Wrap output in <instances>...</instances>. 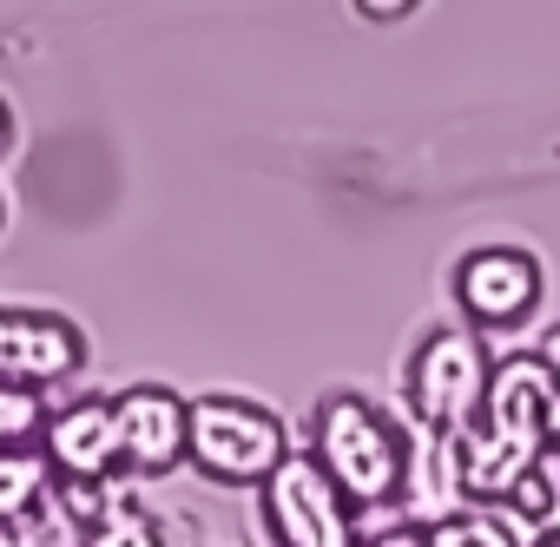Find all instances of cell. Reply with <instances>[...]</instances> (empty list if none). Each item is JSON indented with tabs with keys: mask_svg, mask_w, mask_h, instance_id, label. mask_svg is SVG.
Wrapping results in <instances>:
<instances>
[{
	"mask_svg": "<svg viewBox=\"0 0 560 547\" xmlns=\"http://www.w3.org/2000/svg\"><path fill=\"white\" fill-rule=\"evenodd\" d=\"M553 389H560V376L547 370L540 350L494 363L481 422L462 435V468H468V494H475V501H508V494L521 488V475L553 449V442H547Z\"/></svg>",
	"mask_w": 560,
	"mask_h": 547,
	"instance_id": "obj_1",
	"label": "cell"
},
{
	"mask_svg": "<svg viewBox=\"0 0 560 547\" xmlns=\"http://www.w3.org/2000/svg\"><path fill=\"white\" fill-rule=\"evenodd\" d=\"M311 455L317 468L350 494V508H396L402 501V468H409V429L357 396V389H330L311 409Z\"/></svg>",
	"mask_w": 560,
	"mask_h": 547,
	"instance_id": "obj_2",
	"label": "cell"
},
{
	"mask_svg": "<svg viewBox=\"0 0 560 547\" xmlns=\"http://www.w3.org/2000/svg\"><path fill=\"white\" fill-rule=\"evenodd\" d=\"M291 455L284 416L250 403V396H198L191 403V435H185V462L218 481V488H264L277 475V462Z\"/></svg>",
	"mask_w": 560,
	"mask_h": 547,
	"instance_id": "obj_3",
	"label": "cell"
},
{
	"mask_svg": "<svg viewBox=\"0 0 560 547\" xmlns=\"http://www.w3.org/2000/svg\"><path fill=\"white\" fill-rule=\"evenodd\" d=\"M494 383V357L468 324H442L409 350V422L416 429H442V435H468L481 422Z\"/></svg>",
	"mask_w": 560,
	"mask_h": 547,
	"instance_id": "obj_4",
	"label": "cell"
},
{
	"mask_svg": "<svg viewBox=\"0 0 560 547\" xmlns=\"http://www.w3.org/2000/svg\"><path fill=\"white\" fill-rule=\"evenodd\" d=\"M257 527L277 547H363L350 494L317 468L311 449L304 455L291 449L284 462H277V475L257 488Z\"/></svg>",
	"mask_w": 560,
	"mask_h": 547,
	"instance_id": "obj_5",
	"label": "cell"
},
{
	"mask_svg": "<svg viewBox=\"0 0 560 547\" xmlns=\"http://www.w3.org/2000/svg\"><path fill=\"white\" fill-rule=\"evenodd\" d=\"M540 257L521 251V244H481L455 264V304H462V324L481 337V330H521L534 311H540Z\"/></svg>",
	"mask_w": 560,
	"mask_h": 547,
	"instance_id": "obj_6",
	"label": "cell"
},
{
	"mask_svg": "<svg viewBox=\"0 0 560 547\" xmlns=\"http://www.w3.org/2000/svg\"><path fill=\"white\" fill-rule=\"evenodd\" d=\"M113 422H119V468L126 475H172L185 462V435H191V403L159 389V383H132L113 396Z\"/></svg>",
	"mask_w": 560,
	"mask_h": 547,
	"instance_id": "obj_7",
	"label": "cell"
},
{
	"mask_svg": "<svg viewBox=\"0 0 560 547\" xmlns=\"http://www.w3.org/2000/svg\"><path fill=\"white\" fill-rule=\"evenodd\" d=\"M40 455L54 462V475L80 481V488H100V481L119 468L113 396H80V403L54 409V416H47V435H40Z\"/></svg>",
	"mask_w": 560,
	"mask_h": 547,
	"instance_id": "obj_8",
	"label": "cell"
},
{
	"mask_svg": "<svg viewBox=\"0 0 560 547\" xmlns=\"http://www.w3.org/2000/svg\"><path fill=\"white\" fill-rule=\"evenodd\" d=\"M402 508L416 527H442L468 508V468H462V435L416 429L409 422V468H402Z\"/></svg>",
	"mask_w": 560,
	"mask_h": 547,
	"instance_id": "obj_9",
	"label": "cell"
},
{
	"mask_svg": "<svg viewBox=\"0 0 560 547\" xmlns=\"http://www.w3.org/2000/svg\"><path fill=\"white\" fill-rule=\"evenodd\" d=\"M54 488V462L40 449H0V527L27 521Z\"/></svg>",
	"mask_w": 560,
	"mask_h": 547,
	"instance_id": "obj_10",
	"label": "cell"
},
{
	"mask_svg": "<svg viewBox=\"0 0 560 547\" xmlns=\"http://www.w3.org/2000/svg\"><path fill=\"white\" fill-rule=\"evenodd\" d=\"M47 389H27V383H0V449H34L47 435Z\"/></svg>",
	"mask_w": 560,
	"mask_h": 547,
	"instance_id": "obj_11",
	"label": "cell"
},
{
	"mask_svg": "<svg viewBox=\"0 0 560 547\" xmlns=\"http://www.w3.org/2000/svg\"><path fill=\"white\" fill-rule=\"evenodd\" d=\"M93 547H165V527L152 521V508H145V501L119 494V501H106V508H100Z\"/></svg>",
	"mask_w": 560,
	"mask_h": 547,
	"instance_id": "obj_12",
	"label": "cell"
},
{
	"mask_svg": "<svg viewBox=\"0 0 560 547\" xmlns=\"http://www.w3.org/2000/svg\"><path fill=\"white\" fill-rule=\"evenodd\" d=\"M350 8H357L363 21H383V27H389V21H409L422 0H350Z\"/></svg>",
	"mask_w": 560,
	"mask_h": 547,
	"instance_id": "obj_13",
	"label": "cell"
},
{
	"mask_svg": "<svg viewBox=\"0 0 560 547\" xmlns=\"http://www.w3.org/2000/svg\"><path fill=\"white\" fill-rule=\"evenodd\" d=\"M363 547H435V540H429V527H416V521H409V527H383V534H376V540H363Z\"/></svg>",
	"mask_w": 560,
	"mask_h": 547,
	"instance_id": "obj_14",
	"label": "cell"
},
{
	"mask_svg": "<svg viewBox=\"0 0 560 547\" xmlns=\"http://www.w3.org/2000/svg\"><path fill=\"white\" fill-rule=\"evenodd\" d=\"M8 146H14V113H8V100H0V159H8Z\"/></svg>",
	"mask_w": 560,
	"mask_h": 547,
	"instance_id": "obj_15",
	"label": "cell"
},
{
	"mask_svg": "<svg viewBox=\"0 0 560 547\" xmlns=\"http://www.w3.org/2000/svg\"><path fill=\"white\" fill-rule=\"evenodd\" d=\"M547 442L560 449V389H553V422H547Z\"/></svg>",
	"mask_w": 560,
	"mask_h": 547,
	"instance_id": "obj_16",
	"label": "cell"
},
{
	"mask_svg": "<svg viewBox=\"0 0 560 547\" xmlns=\"http://www.w3.org/2000/svg\"><path fill=\"white\" fill-rule=\"evenodd\" d=\"M0 224H8V198H0Z\"/></svg>",
	"mask_w": 560,
	"mask_h": 547,
	"instance_id": "obj_17",
	"label": "cell"
}]
</instances>
